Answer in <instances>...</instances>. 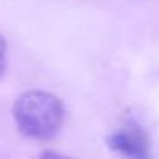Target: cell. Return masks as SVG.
I'll return each mask as SVG.
<instances>
[{
  "mask_svg": "<svg viewBox=\"0 0 159 159\" xmlns=\"http://www.w3.org/2000/svg\"><path fill=\"white\" fill-rule=\"evenodd\" d=\"M13 116L26 137L51 139L62 127L64 107L56 96L41 90H30L17 98Z\"/></svg>",
  "mask_w": 159,
  "mask_h": 159,
  "instance_id": "1",
  "label": "cell"
},
{
  "mask_svg": "<svg viewBox=\"0 0 159 159\" xmlns=\"http://www.w3.org/2000/svg\"><path fill=\"white\" fill-rule=\"evenodd\" d=\"M109 144L116 152H122V153L131 155V157H146L148 155L146 137L142 135V131L137 125L118 129L116 133L111 135Z\"/></svg>",
  "mask_w": 159,
  "mask_h": 159,
  "instance_id": "2",
  "label": "cell"
},
{
  "mask_svg": "<svg viewBox=\"0 0 159 159\" xmlns=\"http://www.w3.org/2000/svg\"><path fill=\"white\" fill-rule=\"evenodd\" d=\"M4 66H6V41L0 36V75L4 73Z\"/></svg>",
  "mask_w": 159,
  "mask_h": 159,
  "instance_id": "3",
  "label": "cell"
}]
</instances>
